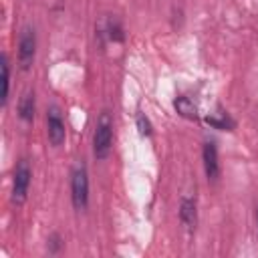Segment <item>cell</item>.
<instances>
[{
  "label": "cell",
  "instance_id": "cell-7",
  "mask_svg": "<svg viewBox=\"0 0 258 258\" xmlns=\"http://www.w3.org/2000/svg\"><path fill=\"white\" fill-rule=\"evenodd\" d=\"M179 222L187 228L194 230L198 224V204L196 198H183L179 204Z\"/></svg>",
  "mask_w": 258,
  "mask_h": 258
},
{
  "label": "cell",
  "instance_id": "cell-4",
  "mask_svg": "<svg viewBox=\"0 0 258 258\" xmlns=\"http://www.w3.org/2000/svg\"><path fill=\"white\" fill-rule=\"evenodd\" d=\"M36 58V30L32 26H22L18 36V64L22 71H30Z\"/></svg>",
  "mask_w": 258,
  "mask_h": 258
},
{
  "label": "cell",
  "instance_id": "cell-5",
  "mask_svg": "<svg viewBox=\"0 0 258 258\" xmlns=\"http://www.w3.org/2000/svg\"><path fill=\"white\" fill-rule=\"evenodd\" d=\"M46 135L52 147H60L67 139V127H64L60 109L56 105H50L46 111Z\"/></svg>",
  "mask_w": 258,
  "mask_h": 258
},
{
  "label": "cell",
  "instance_id": "cell-11",
  "mask_svg": "<svg viewBox=\"0 0 258 258\" xmlns=\"http://www.w3.org/2000/svg\"><path fill=\"white\" fill-rule=\"evenodd\" d=\"M0 64H2V107L8 103V95H10V62H8V56L6 52H2V58H0Z\"/></svg>",
  "mask_w": 258,
  "mask_h": 258
},
{
  "label": "cell",
  "instance_id": "cell-3",
  "mask_svg": "<svg viewBox=\"0 0 258 258\" xmlns=\"http://www.w3.org/2000/svg\"><path fill=\"white\" fill-rule=\"evenodd\" d=\"M30 181H32V169H30L26 159H20L14 167V173H12V202L16 206L26 202Z\"/></svg>",
  "mask_w": 258,
  "mask_h": 258
},
{
  "label": "cell",
  "instance_id": "cell-14",
  "mask_svg": "<svg viewBox=\"0 0 258 258\" xmlns=\"http://www.w3.org/2000/svg\"><path fill=\"white\" fill-rule=\"evenodd\" d=\"M46 242H48V244H46V248H48V252H50V254H56V252L62 248V238H60L56 232H54V234H50Z\"/></svg>",
  "mask_w": 258,
  "mask_h": 258
},
{
  "label": "cell",
  "instance_id": "cell-12",
  "mask_svg": "<svg viewBox=\"0 0 258 258\" xmlns=\"http://www.w3.org/2000/svg\"><path fill=\"white\" fill-rule=\"evenodd\" d=\"M105 32H107L109 40H113V42H123V40H125L123 26H121V22H119L117 18H109V20H107V28H105Z\"/></svg>",
  "mask_w": 258,
  "mask_h": 258
},
{
  "label": "cell",
  "instance_id": "cell-10",
  "mask_svg": "<svg viewBox=\"0 0 258 258\" xmlns=\"http://www.w3.org/2000/svg\"><path fill=\"white\" fill-rule=\"evenodd\" d=\"M206 123L214 129H222V131H232L234 129V121L232 117L226 113V111H218V113H212L206 117Z\"/></svg>",
  "mask_w": 258,
  "mask_h": 258
},
{
  "label": "cell",
  "instance_id": "cell-13",
  "mask_svg": "<svg viewBox=\"0 0 258 258\" xmlns=\"http://www.w3.org/2000/svg\"><path fill=\"white\" fill-rule=\"evenodd\" d=\"M135 125H137V131H139V135H141V137H149V135L153 133L151 121H149L143 113H139V115L135 117Z\"/></svg>",
  "mask_w": 258,
  "mask_h": 258
},
{
  "label": "cell",
  "instance_id": "cell-2",
  "mask_svg": "<svg viewBox=\"0 0 258 258\" xmlns=\"http://www.w3.org/2000/svg\"><path fill=\"white\" fill-rule=\"evenodd\" d=\"M71 202L77 212H85L89 206V173L85 163L75 165L71 173Z\"/></svg>",
  "mask_w": 258,
  "mask_h": 258
},
{
  "label": "cell",
  "instance_id": "cell-9",
  "mask_svg": "<svg viewBox=\"0 0 258 258\" xmlns=\"http://www.w3.org/2000/svg\"><path fill=\"white\" fill-rule=\"evenodd\" d=\"M173 107H175L177 115H181V117H185V119H196V117H198V107H196V103H194L189 97H185V95L175 97Z\"/></svg>",
  "mask_w": 258,
  "mask_h": 258
},
{
  "label": "cell",
  "instance_id": "cell-8",
  "mask_svg": "<svg viewBox=\"0 0 258 258\" xmlns=\"http://www.w3.org/2000/svg\"><path fill=\"white\" fill-rule=\"evenodd\" d=\"M34 111H36V99H34V91L24 93V97L18 103V117L24 123H32L34 119Z\"/></svg>",
  "mask_w": 258,
  "mask_h": 258
},
{
  "label": "cell",
  "instance_id": "cell-15",
  "mask_svg": "<svg viewBox=\"0 0 258 258\" xmlns=\"http://www.w3.org/2000/svg\"><path fill=\"white\" fill-rule=\"evenodd\" d=\"M256 226H258V206H256Z\"/></svg>",
  "mask_w": 258,
  "mask_h": 258
},
{
  "label": "cell",
  "instance_id": "cell-1",
  "mask_svg": "<svg viewBox=\"0 0 258 258\" xmlns=\"http://www.w3.org/2000/svg\"><path fill=\"white\" fill-rule=\"evenodd\" d=\"M113 145V119L109 111H103L97 119L95 135H93V153L97 159H107Z\"/></svg>",
  "mask_w": 258,
  "mask_h": 258
},
{
  "label": "cell",
  "instance_id": "cell-6",
  "mask_svg": "<svg viewBox=\"0 0 258 258\" xmlns=\"http://www.w3.org/2000/svg\"><path fill=\"white\" fill-rule=\"evenodd\" d=\"M202 161H204V171H206V177L210 181L218 179L220 175V159H218V147H216V141H204V147H202Z\"/></svg>",
  "mask_w": 258,
  "mask_h": 258
}]
</instances>
